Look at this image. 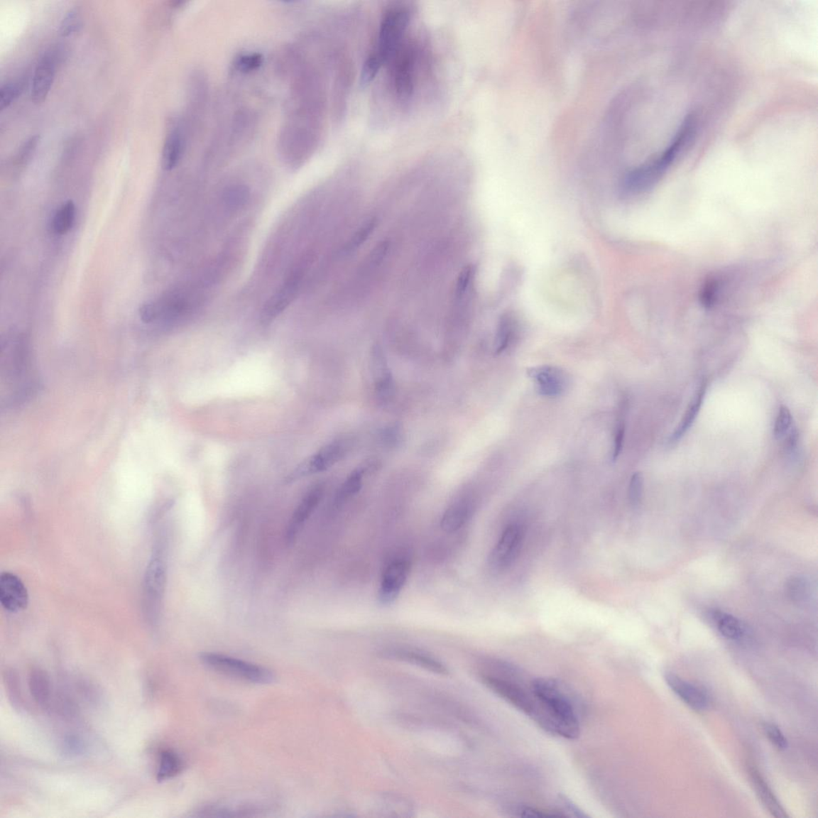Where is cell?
Masks as SVG:
<instances>
[{"mask_svg": "<svg viewBox=\"0 0 818 818\" xmlns=\"http://www.w3.org/2000/svg\"><path fill=\"white\" fill-rule=\"evenodd\" d=\"M492 668V672L482 675L485 685L542 730L552 734V721L534 692L533 680H526L520 670L508 662H496Z\"/></svg>", "mask_w": 818, "mask_h": 818, "instance_id": "1", "label": "cell"}, {"mask_svg": "<svg viewBox=\"0 0 818 818\" xmlns=\"http://www.w3.org/2000/svg\"><path fill=\"white\" fill-rule=\"evenodd\" d=\"M425 51L423 43L407 34L385 66L389 93L401 108L413 102L423 72Z\"/></svg>", "mask_w": 818, "mask_h": 818, "instance_id": "2", "label": "cell"}, {"mask_svg": "<svg viewBox=\"0 0 818 818\" xmlns=\"http://www.w3.org/2000/svg\"><path fill=\"white\" fill-rule=\"evenodd\" d=\"M413 15V6L407 3H395L383 12L374 46L361 70L363 85L369 84L376 78L404 40Z\"/></svg>", "mask_w": 818, "mask_h": 818, "instance_id": "3", "label": "cell"}, {"mask_svg": "<svg viewBox=\"0 0 818 818\" xmlns=\"http://www.w3.org/2000/svg\"><path fill=\"white\" fill-rule=\"evenodd\" d=\"M696 129V117L689 114L660 155L629 173L624 181V190L631 194H638L653 187L692 142Z\"/></svg>", "mask_w": 818, "mask_h": 818, "instance_id": "4", "label": "cell"}, {"mask_svg": "<svg viewBox=\"0 0 818 818\" xmlns=\"http://www.w3.org/2000/svg\"><path fill=\"white\" fill-rule=\"evenodd\" d=\"M532 684L537 698L553 721L556 736L577 738L580 734V721L577 703L573 695L560 682L548 677L533 680Z\"/></svg>", "mask_w": 818, "mask_h": 818, "instance_id": "5", "label": "cell"}, {"mask_svg": "<svg viewBox=\"0 0 818 818\" xmlns=\"http://www.w3.org/2000/svg\"><path fill=\"white\" fill-rule=\"evenodd\" d=\"M168 579V564L162 547H156L147 565L143 584L145 616L151 623H156L161 610Z\"/></svg>", "mask_w": 818, "mask_h": 818, "instance_id": "6", "label": "cell"}, {"mask_svg": "<svg viewBox=\"0 0 818 818\" xmlns=\"http://www.w3.org/2000/svg\"><path fill=\"white\" fill-rule=\"evenodd\" d=\"M200 660L206 666L217 672L249 682L268 684L275 680L270 670L238 658L207 652L200 655Z\"/></svg>", "mask_w": 818, "mask_h": 818, "instance_id": "7", "label": "cell"}, {"mask_svg": "<svg viewBox=\"0 0 818 818\" xmlns=\"http://www.w3.org/2000/svg\"><path fill=\"white\" fill-rule=\"evenodd\" d=\"M347 445L344 440H338L325 445L315 455L299 464L286 478L288 483H292L303 477L317 474L328 470L347 452Z\"/></svg>", "mask_w": 818, "mask_h": 818, "instance_id": "8", "label": "cell"}, {"mask_svg": "<svg viewBox=\"0 0 818 818\" xmlns=\"http://www.w3.org/2000/svg\"><path fill=\"white\" fill-rule=\"evenodd\" d=\"M523 540L522 529L517 524H510L503 530L500 540L489 555V565L494 572L506 570L519 555Z\"/></svg>", "mask_w": 818, "mask_h": 818, "instance_id": "9", "label": "cell"}, {"mask_svg": "<svg viewBox=\"0 0 818 818\" xmlns=\"http://www.w3.org/2000/svg\"><path fill=\"white\" fill-rule=\"evenodd\" d=\"M411 562L407 558L398 557L393 560L385 568L382 574L378 592V601L383 606H388L395 602L404 588Z\"/></svg>", "mask_w": 818, "mask_h": 818, "instance_id": "10", "label": "cell"}, {"mask_svg": "<svg viewBox=\"0 0 818 818\" xmlns=\"http://www.w3.org/2000/svg\"><path fill=\"white\" fill-rule=\"evenodd\" d=\"M306 270L307 262L305 263L304 262L292 272L284 285L274 294L264 310L265 321H271V320L276 317L290 305L292 300L295 298L300 285H302Z\"/></svg>", "mask_w": 818, "mask_h": 818, "instance_id": "11", "label": "cell"}, {"mask_svg": "<svg viewBox=\"0 0 818 818\" xmlns=\"http://www.w3.org/2000/svg\"><path fill=\"white\" fill-rule=\"evenodd\" d=\"M29 596L22 580L11 572L0 575V603L6 611L21 612L28 605Z\"/></svg>", "mask_w": 818, "mask_h": 818, "instance_id": "12", "label": "cell"}, {"mask_svg": "<svg viewBox=\"0 0 818 818\" xmlns=\"http://www.w3.org/2000/svg\"><path fill=\"white\" fill-rule=\"evenodd\" d=\"M323 494V486L322 484L315 485L307 492L296 510L294 511L286 533V540L290 545L296 540L297 536L302 532L305 524L315 513L319 503H321Z\"/></svg>", "mask_w": 818, "mask_h": 818, "instance_id": "13", "label": "cell"}, {"mask_svg": "<svg viewBox=\"0 0 818 818\" xmlns=\"http://www.w3.org/2000/svg\"><path fill=\"white\" fill-rule=\"evenodd\" d=\"M528 373L535 381L537 391L547 398L562 395L568 385V378L564 371L554 366L533 368L528 370Z\"/></svg>", "mask_w": 818, "mask_h": 818, "instance_id": "14", "label": "cell"}, {"mask_svg": "<svg viewBox=\"0 0 818 818\" xmlns=\"http://www.w3.org/2000/svg\"><path fill=\"white\" fill-rule=\"evenodd\" d=\"M58 56L54 51L44 54L35 70L31 85V99L35 104H41L46 99L53 84L56 72Z\"/></svg>", "mask_w": 818, "mask_h": 818, "instance_id": "15", "label": "cell"}, {"mask_svg": "<svg viewBox=\"0 0 818 818\" xmlns=\"http://www.w3.org/2000/svg\"><path fill=\"white\" fill-rule=\"evenodd\" d=\"M665 679L674 693L689 707L699 711L709 707V699L704 689L674 674H667Z\"/></svg>", "mask_w": 818, "mask_h": 818, "instance_id": "16", "label": "cell"}, {"mask_svg": "<svg viewBox=\"0 0 818 818\" xmlns=\"http://www.w3.org/2000/svg\"><path fill=\"white\" fill-rule=\"evenodd\" d=\"M472 511L473 505L469 498H459L445 511L440 520L441 528L447 533L457 532L470 519Z\"/></svg>", "mask_w": 818, "mask_h": 818, "instance_id": "17", "label": "cell"}, {"mask_svg": "<svg viewBox=\"0 0 818 818\" xmlns=\"http://www.w3.org/2000/svg\"><path fill=\"white\" fill-rule=\"evenodd\" d=\"M750 775L751 782L760 800L762 801L765 808L770 811V813L773 817L778 818L788 817L782 805L780 804L769 785L766 783L762 775H760L759 771L756 768H754L753 766H751Z\"/></svg>", "mask_w": 818, "mask_h": 818, "instance_id": "18", "label": "cell"}, {"mask_svg": "<svg viewBox=\"0 0 818 818\" xmlns=\"http://www.w3.org/2000/svg\"><path fill=\"white\" fill-rule=\"evenodd\" d=\"M385 655L389 658H396V660H398L417 665V666L432 671V672L434 673L440 675H446L447 673V670L442 663H440L430 655L421 653V652L417 650L392 649L386 651Z\"/></svg>", "mask_w": 818, "mask_h": 818, "instance_id": "19", "label": "cell"}, {"mask_svg": "<svg viewBox=\"0 0 818 818\" xmlns=\"http://www.w3.org/2000/svg\"><path fill=\"white\" fill-rule=\"evenodd\" d=\"M28 685L35 702L43 707L48 706L51 696V686L47 672L40 668L32 669L29 675Z\"/></svg>", "mask_w": 818, "mask_h": 818, "instance_id": "20", "label": "cell"}, {"mask_svg": "<svg viewBox=\"0 0 818 818\" xmlns=\"http://www.w3.org/2000/svg\"><path fill=\"white\" fill-rule=\"evenodd\" d=\"M707 391V382L702 381L698 392L696 393L694 398L687 410L684 415L682 420L679 426L676 427L672 436L670 437V443H675L680 440L684 435L689 430V428L692 426L697 415H698L702 404L703 399Z\"/></svg>", "mask_w": 818, "mask_h": 818, "instance_id": "21", "label": "cell"}, {"mask_svg": "<svg viewBox=\"0 0 818 818\" xmlns=\"http://www.w3.org/2000/svg\"><path fill=\"white\" fill-rule=\"evenodd\" d=\"M183 139L177 130L170 132L166 137L163 149L162 164L166 170L174 169L182 156Z\"/></svg>", "mask_w": 818, "mask_h": 818, "instance_id": "22", "label": "cell"}, {"mask_svg": "<svg viewBox=\"0 0 818 818\" xmlns=\"http://www.w3.org/2000/svg\"><path fill=\"white\" fill-rule=\"evenodd\" d=\"M711 617L714 620L722 636L733 640H738L743 638L744 628L737 618L720 611L714 610L711 612Z\"/></svg>", "mask_w": 818, "mask_h": 818, "instance_id": "23", "label": "cell"}, {"mask_svg": "<svg viewBox=\"0 0 818 818\" xmlns=\"http://www.w3.org/2000/svg\"><path fill=\"white\" fill-rule=\"evenodd\" d=\"M182 769V760L176 753L171 751H164L160 754V760L157 778L158 781H164L174 778Z\"/></svg>", "mask_w": 818, "mask_h": 818, "instance_id": "24", "label": "cell"}, {"mask_svg": "<svg viewBox=\"0 0 818 818\" xmlns=\"http://www.w3.org/2000/svg\"><path fill=\"white\" fill-rule=\"evenodd\" d=\"M75 217V207L72 201L62 204L53 219V229L56 234H64L72 229Z\"/></svg>", "mask_w": 818, "mask_h": 818, "instance_id": "25", "label": "cell"}, {"mask_svg": "<svg viewBox=\"0 0 818 818\" xmlns=\"http://www.w3.org/2000/svg\"><path fill=\"white\" fill-rule=\"evenodd\" d=\"M516 324L513 317L504 316L498 324L496 337V353L500 354L506 350L513 341Z\"/></svg>", "mask_w": 818, "mask_h": 818, "instance_id": "26", "label": "cell"}, {"mask_svg": "<svg viewBox=\"0 0 818 818\" xmlns=\"http://www.w3.org/2000/svg\"><path fill=\"white\" fill-rule=\"evenodd\" d=\"M364 470L356 469L351 473L347 481L344 482L337 496V503H341L355 496L362 487Z\"/></svg>", "mask_w": 818, "mask_h": 818, "instance_id": "27", "label": "cell"}, {"mask_svg": "<svg viewBox=\"0 0 818 818\" xmlns=\"http://www.w3.org/2000/svg\"><path fill=\"white\" fill-rule=\"evenodd\" d=\"M786 592L792 600L801 602L807 599L809 594L807 580L801 577L792 578L786 585Z\"/></svg>", "mask_w": 818, "mask_h": 818, "instance_id": "28", "label": "cell"}, {"mask_svg": "<svg viewBox=\"0 0 818 818\" xmlns=\"http://www.w3.org/2000/svg\"><path fill=\"white\" fill-rule=\"evenodd\" d=\"M792 415L790 409L782 405L779 408L775 425L773 435L777 440L783 439L792 427Z\"/></svg>", "mask_w": 818, "mask_h": 818, "instance_id": "29", "label": "cell"}, {"mask_svg": "<svg viewBox=\"0 0 818 818\" xmlns=\"http://www.w3.org/2000/svg\"><path fill=\"white\" fill-rule=\"evenodd\" d=\"M82 27L81 16L78 10L74 9L67 12L60 27L61 36L67 37L78 31Z\"/></svg>", "mask_w": 818, "mask_h": 818, "instance_id": "30", "label": "cell"}, {"mask_svg": "<svg viewBox=\"0 0 818 818\" xmlns=\"http://www.w3.org/2000/svg\"><path fill=\"white\" fill-rule=\"evenodd\" d=\"M558 817H587L588 816L584 812L580 809L577 805H574L570 799L567 798L565 796H560L556 805V809L554 810Z\"/></svg>", "mask_w": 818, "mask_h": 818, "instance_id": "31", "label": "cell"}, {"mask_svg": "<svg viewBox=\"0 0 818 818\" xmlns=\"http://www.w3.org/2000/svg\"><path fill=\"white\" fill-rule=\"evenodd\" d=\"M643 493V477L640 472H636L631 476L628 497L633 507H638L642 501Z\"/></svg>", "mask_w": 818, "mask_h": 818, "instance_id": "32", "label": "cell"}, {"mask_svg": "<svg viewBox=\"0 0 818 818\" xmlns=\"http://www.w3.org/2000/svg\"><path fill=\"white\" fill-rule=\"evenodd\" d=\"M718 280L711 279L706 281L700 292V302L705 308H711L717 299L719 291Z\"/></svg>", "mask_w": 818, "mask_h": 818, "instance_id": "33", "label": "cell"}, {"mask_svg": "<svg viewBox=\"0 0 818 818\" xmlns=\"http://www.w3.org/2000/svg\"><path fill=\"white\" fill-rule=\"evenodd\" d=\"M763 731L771 743L779 750H785L788 746L787 739L779 727L771 722H765L763 725Z\"/></svg>", "mask_w": 818, "mask_h": 818, "instance_id": "34", "label": "cell"}, {"mask_svg": "<svg viewBox=\"0 0 818 818\" xmlns=\"http://www.w3.org/2000/svg\"><path fill=\"white\" fill-rule=\"evenodd\" d=\"M21 89L14 83H6L0 89V109L4 111L18 97Z\"/></svg>", "mask_w": 818, "mask_h": 818, "instance_id": "35", "label": "cell"}, {"mask_svg": "<svg viewBox=\"0 0 818 818\" xmlns=\"http://www.w3.org/2000/svg\"><path fill=\"white\" fill-rule=\"evenodd\" d=\"M4 680L8 687L12 702L19 705L22 703L21 689L18 687V677L13 670L6 671Z\"/></svg>", "mask_w": 818, "mask_h": 818, "instance_id": "36", "label": "cell"}, {"mask_svg": "<svg viewBox=\"0 0 818 818\" xmlns=\"http://www.w3.org/2000/svg\"><path fill=\"white\" fill-rule=\"evenodd\" d=\"M473 267L471 266H465L462 272L459 273L457 283V295L460 298L464 295L470 285L471 278L473 276Z\"/></svg>", "mask_w": 818, "mask_h": 818, "instance_id": "37", "label": "cell"}, {"mask_svg": "<svg viewBox=\"0 0 818 818\" xmlns=\"http://www.w3.org/2000/svg\"><path fill=\"white\" fill-rule=\"evenodd\" d=\"M62 749L67 756H77L84 751V745L79 738L69 736L64 739Z\"/></svg>", "mask_w": 818, "mask_h": 818, "instance_id": "38", "label": "cell"}, {"mask_svg": "<svg viewBox=\"0 0 818 818\" xmlns=\"http://www.w3.org/2000/svg\"><path fill=\"white\" fill-rule=\"evenodd\" d=\"M375 225L376 222L374 220H370L364 224L355 234L353 240H351V246H353V247H358L362 245L363 243L367 240L369 235L373 233Z\"/></svg>", "mask_w": 818, "mask_h": 818, "instance_id": "39", "label": "cell"}, {"mask_svg": "<svg viewBox=\"0 0 818 818\" xmlns=\"http://www.w3.org/2000/svg\"><path fill=\"white\" fill-rule=\"evenodd\" d=\"M625 436V425L623 421H618L615 430V436H614V449H613V460L617 459L620 452H621L623 445V440Z\"/></svg>", "mask_w": 818, "mask_h": 818, "instance_id": "40", "label": "cell"}, {"mask_svg": "<svg viewBox=\"0 0 818 818\" xmlns=\"http://www.w3.org/2000/svg\"><path fill=\"white\" fill-rule=\"evenodd\" d=\"M262 62V58L258 54H251L240 58L238 65L242 70H252L258 68Z\"/></svg>", "mask_w": 818, "mask_h": 818, "instance_id": "41", "label": "cell"}, {"mask_svg": "<svg viewBox=\"0 0 818 818\" xmlns=\"http://www.w3.org/2000/svg\"><path fill=\"white\" fill-rule=\"evenodd\" d=\"M516 813L520 817H558L555 811H545L529 807H518Z\"/></svg>", "mask_w": 818, "mask_h": 818, "instance_id": "42", "label": "cell"}, {"mask_svg": "<svg viewBox=\"0 0 818 818\" xmlns=\"http://www.w3.org/2000/svg\"><path fill=\"white\" fill-rule=\"evenodd\" d=\"M38 139H40L38 136H33L30 138L27 142L23 144L21 150H19L18 155L19 162L25 161V160H27L31 156V153H33L36 148Z\"/></svg>", "mask_w": 818, "mask_h": 818, "instance_id": "43", "label": "cell"}, {"mask_svg": "<svg viewBox=\"0 0 818 818\" xmlns=\"http://www.w3.org/2000/svg\"><path fill=\"white\" fill-rule=\"evenodd\" d=\"M400 431L398 426H391L383 431L382 437L385 442L390 445H395L399 442Z\"/></svg>", "mask_w": 818, "mask_h": 818, "instance_id": "44", "label": "cell"}, {"mask_svg": "<svg viewBox=\"0 0 818 818\" xmlns=\"http://www.w3.org/2000/svg\"><path fill=\"white\" fill-rule=\"evenodd\" d=\"M140 316L146 323H150L157 317V311L153 305L146 304L140 309Z\"/></svg>", "mask_w": 818, "mask_h": 818, "instance_id": "45", "label": "cell"}]
</instances>
